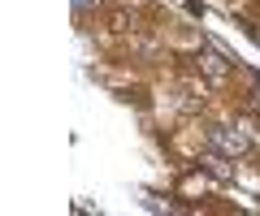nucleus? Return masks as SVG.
I'll list each match as a JSON object with an SVG mask.
<instances>
[{"instance_id":"f257e3e1","label":"nucleus","mask_w":260,"mask_h":216,"mask_svg":"<svg viewBox=\"0 0 260 216\" xmlns=\"http://www.w3.org/2000/svg\"><path fill=\"white\" fill-rule=\"evenodd\" d=\"M208 147L217 151V156H243V151H251V139L243 130H234V125H208Z\"/></svg>"},{"instance_id":"f03ea898","label":"nucleus","mask_w":260,"mask_h":216,"mask_svg":"<svg viewBox=\"0 0 260 216\" xmlns=\"http://www.w3.org/2000/svg\"><path fill=\"white\" fill-rule=\"evenodd\" d=\"M200 69H204V78H208V82H225V78H230V65H225V57L217 52V48L200 52Z\"/></svg>"},{"instance_id":"7ed1b4c3","label":"nucleus","mask_w":260,"mask_h":216,"mask_svg":"<svg viewBox=\"0 0 260 216\" xmlns=\"http://www.w3.org/2000/svg\"><path fill=\"white\" fill-rule=\"evenodd\" d=\"M208 169H213V178H221V182H225V178H230V169H225L221 160H208Z\"/></svg>"}]
</instances>
